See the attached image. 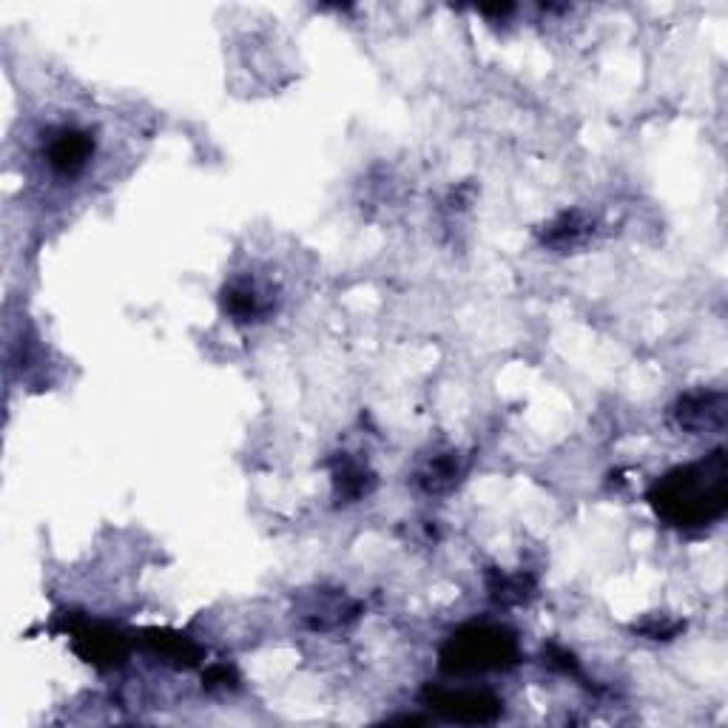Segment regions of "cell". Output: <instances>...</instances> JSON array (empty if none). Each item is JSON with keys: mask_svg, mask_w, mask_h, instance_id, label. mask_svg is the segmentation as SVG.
<instances>
[{"mask_svg": "<svg viewBox=\"0 0 728 728\" xmlns=\"http://www.w3.org/2000/svg\"><path fill=\"white\" fill-rule=\"evenodd\" d=\"M507 646H512L507 637L498 632H476L469 635L462 644V649L455 651V666H476V669H487V666H498L501 658H507Z\"/></svg>", "mask_w": 728, "mask_h": 728, "instance_id": "obj_2", "label": "cell"}, {"mask_svg": "<svg viewBox=\"0 0 728 728\" xmlns=\"http://www.w3.org/2000/svg\"><path fill=\"white\" fill-rule=\"evenodd\" d=\"M708 469V464H706ZM723 481H715L712 487L706 484V473H697V476H689L683 473L680 478H672V481L666 484L663 492V507L678 504L680 510L674 512V519L678 521H692V519H708V507L712 501L723 507Z\"/></svg>", "mask_w": 728, "mask_h": 728, "instance_id": "obj_1", "label": "cell"}, {"mask_svg": "<svg viewBox=\"0 0 728 728\" xmlns=\"http://www.w3.org/2000/svg\"><path fill=\"white\" fill-rule=\"evenodd\" d=\"M91 155V140L86 134L78 132H66L60 134L49 148V162L52 169L60 171V174H75L86 166Z\"/></svg>", "mask_w": 728, "mask_h": 728, "instance_id": "obj_3", "label": "cell"}]
</instances>
